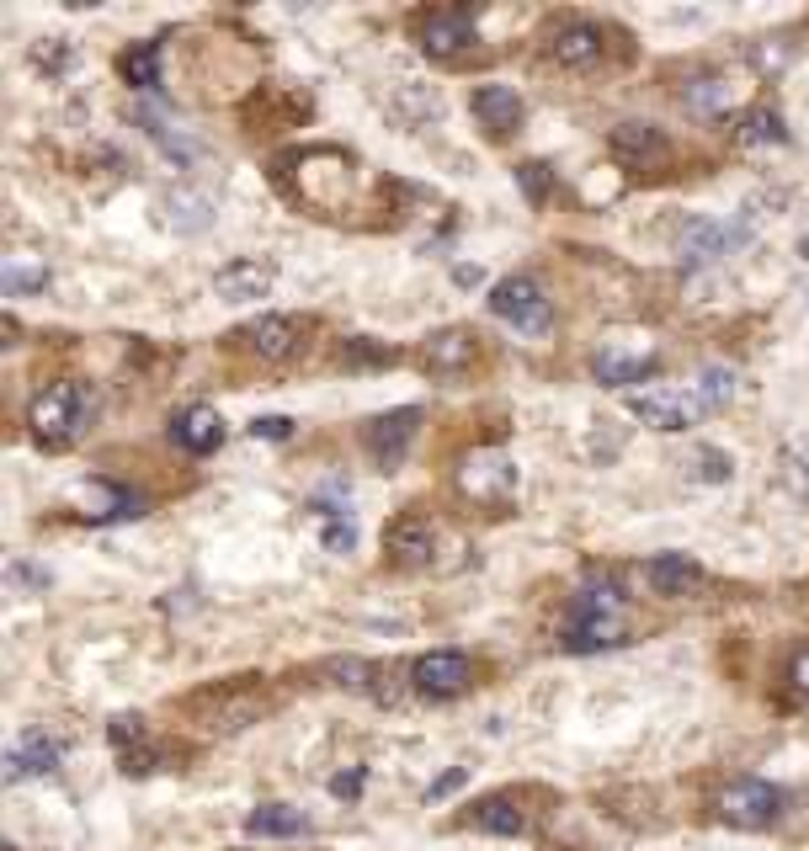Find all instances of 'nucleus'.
Masks as SVG:
<instances>
[{"mask_svg": "<svg viewBox=\"0 0 809 851\" xmlns=\"http://www.w3.org/2000/svg\"><path fill=\"white\" fill-rule=\"evenodd\" d=\"M560 644L570 655H596V650L623 644V591L613 585V575H591V581L570 596Z\"/></svg>", "mask_w": 809, "mask_h": 851, "instance_id": "nucleus-1", "label": "nucleus"}, {"mask_svg": "<svg viewBox=\"0 0 809 851\" xmlns=\"http://www.w3.org/2000/svg\"><path fill=\"white\" fill-rule=\"evenodd\" d=\"M27 426L43 447H70L86 426H91V394L86 384H49L27 405Z\"/></svg>", "mask_w": 809, "mask_h": 851, "instance_id": "nucleus-2", "label": "nucleus"}, {"mask_svg": "<svg viewBox=\"0 0 809 851\" xmlns=\"http://www.w3.org/2000/svg\"><path fill=\"white\" fill-rule=\"evenodd\" d=\"M629 415L644 420V426H655V432H687V426H698L709 405H703V394L692 389V384H650V389H629Z\"/></svg>", "mask_w": 809, "mask_h": 851, "instance_id": "nucleus-3", "label": "nucleus"}, {"mask_svg": "<svg viewBox=\"0 0 809 851\" xmlns=\"http://www.w3.org/2000/svg\"><path fill=\"white\" fill-rule=\"evenodd\" d=\"M298 176V197L319 208V214H342L346 208V181H352V160L342 149H309L294 160Z\"/></svg>", "mask_w": 809, "mask_h": 851, "instance_id": "nucleus-4", "label": "nucleus"}, {"mask_svg": "<svg viewBox=\"0 0 809 851\" xmlns=\"http://www.w3.org/2000/svg\"><path fill=\"white\" fill-rule=\"evenodd\" d=\"M788 809V793L778 782H761V778H740L724 788V799H719V814L730 820L736 830H767L778 825Z\"/></svg>", "mask_w": 809, "mask_h": 851, "instance_id": "nucleus-5", "label": "nucleus"}, {"mask_svg": "<svg viewBox=\"0 0 809 851\" xmlns=\"http://www.w3.org/2000/svg\"><path fill=\"white\" fill-rule=\"evenodd\" d=\"M304 336H309V325L298 315H262V319H250V325H240L229 336V346L262 357V363H288L298 346H304Z\"/></svg>", "mask_w": 809, "mask_h": 851, "instance_id": "nucleus-6", "label": "nucleus"}, {"mask_svg": "<svg viewBox=\"0 0 809 851\" xmlns=\"http://www.w3.org/2000/svg\"><path fill=\"white\" fill-rule=\"evenodd\" d=\"M458 485H464L468 501H480V506H506L516 495V463L501 453V447H480V453H468L464 468H458Z\"/></svg>", "mask_w": 809, "mask_h": 851, "instance_id": "nucleus-7", "label": "nucleus"}, {"mask_svg": "<svg viewBox=\"0 0 809 851\" xmlns=\"http://www.w3.org/2000/svg\"><path fill=\"white\" fill-rule=\"evenodd\" d=\"M491 315L516 325V330H527V336H539V330H549L554 309H549V298H543V288L533 277H501L491 288Z\"/></svg>", "mask_w": 809, "mask_h": 851, "instance_id": "nucleus-8", "label": "nucleus"}, {"mask_svg": "<svg viewBox=\"0 0 809 851\" xmlns=\"http://www.w3.org/2000/svg\"><path fill=\"white\" fill-rule=\"evenodd\" d=\"M474 357H480V336L468 325H447L437 336H426V346H421V367L432 378H442V384H458L474 367Z\"/></svg>", "mask_w": 809, "mask_h": 851, "instance_id": "nucleus-9", "label": "nucleus"}, {"mask_svg": "<svg viewBox=\"0 0 809 851\" xmlns=\"http://www.w3.org/2000/svg\"><path fill=\"white\" fill-rule=\"evenodd\" d=\"M411 681H416L421 697H458L474 681V660L464 650H432L411 665Z\"/></svg>", "mask_w": 809, "mask_h": 851, "instance_id": "nucleus-10", "label": "nucleus"}, {"mask_svg": "<svg viewBox=\"0 0 809 851\" xmlns=\"http://www.w3.org/2000/svg\"><path fill=\"white\" fill-rule=\"evenodd\" d=\"M602 49H608V32L586 17H570L549 32V59L564 65V70H591V65H602Z\"/></svg>", "mask_w": 809, "mask_h": 851, "instance_id": "nucleus-11", "label": "nucleus"}, {"mask_svg": "<svg viewBox=\"0 0 809 851\" xmlns=\"http://www.w3.org/2000/svg\"><path fill=\"white\" fill-rule=\"evenodd\" d=\"M655 363H661V352H655L650 340H608V346L591 357V373H596L602 384L623 389V384H639L644 373H655Z\"/></svg>", "mask_w": 809, "mask_h": 851, "instance_id": "nucleus-12", "label": "nucleus"}, {"mask_svg": "<svg viewBox=\"0 0 809 851\" xmlns=\"http://www.w3.org/2000/svg\"><path fill=\"white\" fill-rule=\"evenodd\" d=\"M474 38H480V17H474V11H464V6L421 17V49L432 53V59H458Z\"/></svg>", "mask_w": 809, "mask_h": 851, "instance_id": "nucleus-13", "label": "nucleus"}, {"mask_svg": "<svg viewBox=\"0 0 809 851\" xmlns=\"http://www.w3.org/2000/svg\"><path fill=\"white\" fill-rule=\"evenodd\" d=\"M416 432H421V410L416 405H405V410L373 415L368 426H363V447H368L384 468H394V463L405 458V447L416 442Z\"/></svg>", "mask_w": 809, "mask_h": 851, "instance_id": "nucleus-14", "label": "nucleus"}, {"mask_svg": "<svg viewBox=\"0 0 809 851\" xmlns=\"http://www.w3.org/2000/svg\"><path fill=\"white\" fill-rule=\"evenodd\" d=\"M384 554H389V564H399V570H426L432 554H437V527H432L421 511H405L389 533H384Z\"/></svg>", "mask_w": 809, "mask_h": 851, "instance_id": "nucleus-15", "label": "nucleus"}, {"mask_svg": "<svg viewBox=\"0 0 809 851\" xmlns=\"http://www.w3.org/2000/svg\"><path fill=\"white\" fill-rule=\"evenodd\" d=\"M608 149H613V160H623V166H634V170H655L671 155V145H665V133L655 122H618L613 133H608Z\"/></svg>", "mask_w": 809, "mask_h": 851, "instance_id": "nucleus-16", "label": "nucleus"}, {"mask_svg": "<svg viewBox=\"0 0 809 851\" xmlns=\"http://www.w3.org/2000/svg\"><path fill=\"white\" fill-rule=\"evenodd\" d=\"M272 283H277V267L272 261H256V256H235L229 267H219L214 277V293L229 298V304H250V298H267Z\"/></svg>", "mask_w": 809, "mask_h": 851, "instance_id": "nucleus-17", "label": "nucleus"}, {"mask_svg": "<svg viewBox=\"0 0 809 851\" xmlns=\"http://www.w3.org/2000/svg\"><path fill=\"white\" fill-rule=\"evenodd\" d=\"M751 240V224H719V219H698L687 224L682 235V256L687 261H719V256H730L740 245Z\"/></svg>", "mask_w": 809, "mask_h": 851, "instance_id": "nucleus-18", "label": "nucleus"}, {"mask_svg": "<svg viewBox=\"0 0 809 851\" xmlns=\"http://www.w3.org/2000/svg\"><path fill=\"white\" fill-rule=\"evenodd\" d=\"M171 442L181 447V453H193V458H203V453H214L224 442V420L214 405H187V410L171 415Z\"/></svg>", "mask_w": 809, "mask_h": 851, "instance_id": "nucleus-19", "label": "nucleus"}, {"mask_svg": "<svg viewBox=\"0 0 809 851\" xmlns=\"http://www.w3.org/2000/svg\"><path fill=\"white\" fill-rule=\"evenodd\" d=\"M59 755H65V745L59 740H49V734H22L17 745H11V755H6V778H43V772H53L59 766Z\"/></svg>", "mask_w": 809, "mask_h": 851, "instance_id": "nucleus-20", "label": "nucleus"}, {"mask_svg": "<svg viewBox=\"0 0 809 851\" xmlns=\"http://www.w3.org/2000/svg\"><path fill=\"white\" fill-rule=\"evenodd\" d=\"M644 581H650L655 596H687V591L703 585V570L687 560V554H655V560L644 564Z\"/></svg>", "mask_w": 809, "mask_h": 851, "instance_id": "nucleus-21", "label": "nucleus"}, {"mask_svg": "<svg viewBox=\"0 0 809 851\" xmlns=\"http://www.w3.org/2000/svg\"><path fill=\"white\" fill-rule=\"evenodd\" d=\"M677 101H682L687 112H698V118H719V112H730L736 86H730L724 75H692V80H682Z\"/></svg>", "mask_w": 809, "mask_h": 851, "instance_id": "nucleus-22", "label": "nucleus"}, {"mask_svg": "<svg viewBox=\"0 0 809 851\" xmlns=\"http://www.w3.org/2000/svg\"><path fill=\"white\" fill-rule=\"evenodd\" d=\"M304 830H309V820L294 803H262V809L246 814V835H262V841H294Z\"/></svg>", "mask_w": 809, "mask_h": 851, "instance_id": "nucleus-23", "label": "nucleus"}, {"mask_svg": "<svg viewBox=\"0 0 809 851\" xmlns=\"http://www.w3.org/2000/svg\"><path fill=\"white\" fill-rule=\"evenodd\" d=\"M474 118L485 122L491 133H512L516 122H522V101L506 86H480L474 91Z\"/></svg>", "mask_w": 809, "mask_h": 851, "instance_id": "nucleus-24", "label": "nucleus"}, {"mask_svg": "<svg viewBox=\"0 0 809 851\" xmlns=\"http://www.w3.org/2000/svg\"><path fill=\"white\" fill-rule=\"evenodd\" d=\"M468 820H474V830H485V835H522V830H527V814H522V803L506 799V793H495V799H480Z\"/></svg>", "mask_w": 809, "mask_h": 851, "instance_id": "nucleus-25", "label": "nucleus"}, {"mask_svg": "<svg viewBox=\"0 0 809 851\" xmlns=\"http://www.w3.org/2000/svg\"><path fill=\"white\" fill-rule=\"evenodd\" d=\"M134 122L145 128V133H149V139H155V145L166 149V160H176V166H193V160H197V145H193V139H187L181 128H171V122H166V118H155L149 107H139V112H134Z\"/></svg>", "mask_w": 809, "mask_h": 851, "instance_id": "nucleus-26", "label": "nucleus"}, {"mask_svg": "<svg viewBox=\"0 0 809 851\" xmlns=\"http://www.w3.org/2000/svg\"><path fill=\"white\" fill-rule=\"evenodd\" d=\"M736 139L746 149H761V145H788V128H783V112L778 107H751L746 118H740Z\"/></svg>", "mask_w": 809, "mask_h": 851, "instance_id": "nucleus-27", "label": "nucleus"}, {"mask_svg": "<svg viewBox=\"0 0 809 851\" xmlns=\"http://www.w3.org/2000/svg\"><path fill=\"white\" fill-rule=\"evenodd\" d=\"M197 707H208V730H224V734L246 730L250 719L262 713V703H256V697H203Z\"/></svg>", "mask_w": 809, "mask_h": 851, "instance_id": "nucleus-28", "label": "nucleus"}, {"mask_svg": "<svg viewBox=\"0 0 809 851\" xmlns=\"http://www.w3.org/2000/svg\"><path fill=\"white\" fill-rule=\"evenodd\" d=\"M166 208H171V224L176 235H203L208 224H214V202L197 192H171L166 197Z\"/></svg>", "mask_w": 809, "mask_h": 851, "instance_id": "nucleus-29", "label": "nucleus"}, {"mask_svg": "<svg viewBox=\"0 0 809 851\" xmlns=\"http://www.w3.org/2000/svg\"><path fill=\"white\" fill-rule=\"evenodd\" d=\"M118 70H124L128 86L155 91V86H160V43H134V49L118 59Z\"/></svg>", "mask_w": 809, "mask_h": 851, "instance_id": "nucleus-30", "label": "nucleus"}, {"mask_svg": "<svg viewBox=\"0 0 809 851\" xmlns=\"http://www.w3.org/2000/svg\"><path fill=\"white\" fill-rule=\"evenodd\" d=\"M315 516H319V537H325V548H330V554H352V548H357V527H352V516H346L342 506L319 501Z\"/></svg>", "mask_w": 809, "mask_h": 851, "instance_id": "nucleus-31", "label": "nucleus"}, {"mask_svg": "<svg viewBox=\"0 0 809 851\" xmlns=\"http://www.w3.org/2000/svg\"><path fill=\"white\" fill-rule=\"evenodd\" d=\"M43 288H49V267H38L27 256H11L6 261V293L11 298H27V293H43Z\"/></svg>", "mask_w": 809, "mask_h": 851, "instance_id": "nucleus-32", "label": "nucleus"}, {"mask_svg": "<svg viewBox=\"0 0 809 851\" xmlns=\"http://www.w3.org/2000/svg\"><path fill=\"white\" fill-rule=\"evenodd\" d=\"M692 389L703 394L709 410H719V405H730V394H736V373H730V367H703Z\"/></svg>", "mask_w": 809, "mask_h": 851, "instance_id": "nucleus-33", "label": "nucleus"}, {"mask_svg": "<svg viewBox=\"0 0 809 851\" xmlns=\"http://www.w3.org/2000/svg\"><path fill=\"white\" fill-rule=\"evenodd\" d=\"M730 468H736V463L724 458L719 447H692V474H698L703 485H724V479H730Z\"/></svg>", "mask_w": 809, "mask_h": 851, "instance_id": "nucleus-34", "label": "nucleus"}, {"mask_svg": "<svg viewBox=\"0 0 809 851\" xmlns=\"http://www.w3.org/2000/svg\"><path fill=\"white\" fill-rule=\"evenodd\" d=\"M516 181H522V192L533 197V202H543V192H549V166H539V160H533V166L516 170Z\"/></svg>", "mask_w": 809, "mask_h": 851, "instance_id": "nucleus-35", "label": "nucleus"}, {"mask_svg": "<svg viewBox=\"0 0 809 851\" xmlns=\"http://www.w3.org/2000/svg\"><path fill=\"white\" fill-rule=\"evenodd\" d=\"M250 437L283 442V437H294V420H288V415H262V420H256V426H250Z\"/></svg>", "mask_w": 809, "mask_h": 851, "instance_id": "nucleus-36", "label": "nucleus"}, {"mask_svg": "<svg viewBox=\"0 0 809 851\" xmlns=\"http://www.w3.org/2000/svg\"><path fill=\"white\" fill-rule=\"evenodd\" d=\"M788 468H799V474H809V432H799V437H788Z\"/></svg>", "mask_w": 809, "mask_h": 851, "instance_id": "nucleus-37", "label": "nucleus"}, {"mask_svg": "<svg viewBox=\"0 0 809 851\" xmlns=\"http://www.w3.org/2000/svg\"><path fill=\"white\" fill-rule=\"evenodd\" d=\"M464 778H468L464 766H453V772H447V778H442V782H432V788H426V799H432V803H437V799H447L453 788H464Z\"/></svg>", "mask_w": 809, "mask_h": 851, "instance_id": "nucleus-38", "label": "nucleus"}, {"mask_svg": "<svg viewBox=\"0 0 809 851\" xmlns=\"http://www.w3.org/2000/svg\"><path fill=\"white\" fill-rule=\"evenodd\" d=\"M788 681H793V692H805V697H809V650H799V655H793Z\"/></svg>", "mask_w": 809, "mask_h": 851, "instance_id": "nucleus-39", "label": "nucleus"}, {"mask_svg": "<svg viewBox=\"0 0 809 851\" xmlns=\"http://www.w3.org/2000/svg\"><path fill=\"white\" fill-rule=\"evenodd\" d=\"M330 793H336V799H357V793H363V772H342V778H330Z\"/></svg>", "mask_w": 809, "mask_h": 851, "instance_id": "nucleus-40", "label": "nucleus"}, {"mask_svg": "<svg viewBox=\"0 0 809 851\" xmlns=\"http://www.w3.org/2000/svg\"><path fill=\"white\" fill-rule=\"evenodd\" d=\"M112 740H118V745H124V740H145L139 719H112Z\"/></svg>", "mask_w": 809, "mask_h": 851, "instance_id": "nucleus-41", "label": "nucleus"}, {"mask_svg": "<svg viewBox=\"0 0 809 851\" xmlns=\"http://www.w3.org/2000/svg\"><path fill=\"white\" fill-rule=\"evenodd\" d=\"M799 250H805V256H809V240H805V245H799Z\"/></svg>", "mask_w": 809, "mask_h": 851, "instance_id": "nucleus-42", "label": "nucleus"}]
</instances>
